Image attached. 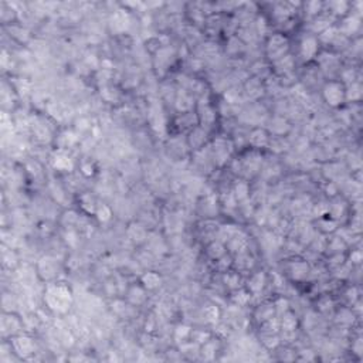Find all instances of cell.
Segmentation results:
<instances>
[{"mask_svg":"<svg viewBox=\"0 0 363 363\" xmlns=\"http://www.w3.org/2000/svg\"><path fill=\"white\" fill-rule=\"evenodd\" d=\"M143 281L146 283L145 285H146L148 288H155V287H158L159 283H160V278H159L156 274H152V273H150L148 276L143 277Z\"/></svg>","mask_w":363,"mask_h":363,"instance_id":"cell-4","label":"cell"},{"mask_svg":"<svg viewBox=\"0 0 363 363\" xmlns=\"http://www.w3.org/2000/svg\"><path fill=\"white\" fill-rule=\"evenodd\" d=\"M316 50H318V47H316V40L314 37H308V39L302 41L301 51H302V55L305 58H312L316 53Z\"/></svg>","mask_w":363,"mask_h":363,"instance_id":"cell-3","label":"cell"},{"mask_svg":"<svg viewBox=\"0 0 363 363\" xmlns=\"http://www.w3.org/2000/svg\"><path fill=\"white\" fill-rule=\"evenodd\" d=\"M288 50L287 39L283 36H274L268 43V55L271 58H281Z\"/></svg>","mask_w":363,"mask_h":363,"instance_id":"cell-2","label":"cell"},{"mask_svg":"<svg viewBox=\"0 0 363 363\" xmlns=\"http://www.w3.org/2000/svg\"><path fill=\"white\" fill-rule=\"evenodd\" d=\"M324 95L325 100H326L328 103L333 105V107H336V105H339V104H342V101H343L345 91H343L342 85L336 84V82H331V84H328V85L325 87Z\"/></svg>","mask_w":363,"mask_h":363,"instance_id":"cell-1","label":"cell"}]
</instances>
